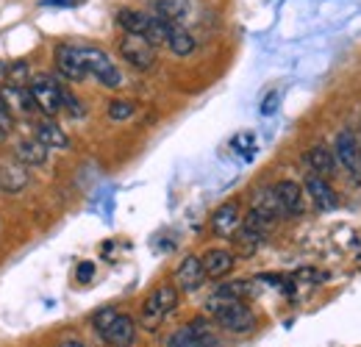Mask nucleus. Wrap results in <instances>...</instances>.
Wrapping results in <instances>:
<instances>
[{
    "mask_svg": "<svg viewBox=\"0 0 361 347\" xmlns=\"http://www.w3.org/2000/svg\"><path fill=\"white\" fill-rule=\"evenodd\" d=\"M206 308L212 311L214 322H217L220 328L231 331V334H247V331L256 328V314H253V308L245 303V300H239V298H228L223 292H214L212 300L206 303Z\"/></svg>",
    "mask_w": 361,
    "mask_h": 347,
    "instance_id": "nucleus-1",
    "label": "nucleus"
},
{
    "mask_svg": "<svg viewBox=\"0 0 361 347\" xmlns=\"http://www.w3.org/2000/svg\"><path fill=\"white\" fill-rule=\"evenodd\" d=\"M178 305V286L176 284H161L150 292V298L142 303V311H139V322L145 331H156L161 328V322L176 311Z\"/></svg>",
    "mask_w": 361,
    "mask_h": 347,
    "instance_id": "nucleus-2",
    "label": "nucleus"
},
{
    "mask_svg": "<svg viewBox=\"0 0 361 347\" xmlns=\"http://www.w3.org/2000/svg\"><path fill=\"white\" fill-rule=\"evenodd\" d=\"M75 53H78V61H81V67L87 70V75L97 78L103 87L114 89L123 84L120 67L111 61V56H109L103 47H94V44H75Z\"/></svg>",
    "mask_w": 361,
    "mask_h": 347,
    "instance_id": "nucleus-3",
    "label": "nucleus"
},
{
    "mask_svg": "<svg viewBox=\"0 0 361 347\" xmlns=\"http://www.w3.org/2000/svg\"><path fill=\"white\" fill-rule=\"evenodd\" d=\"M28 89H31V97H34V103H37V111H42L50 120H56V117L61 114L64 89H61V84H59L53 75H47V73L31 75Z\"/></svg>",
    "mask_w": 361,
    "mask_h": 347,
    "instance_id": "nucleus-4",
    "label": "nucleus"
},
{
    "mask_svg": "<svg viewBox=\"0 0 361 347\" xmlns=\"http://www.w3.org/2000/svg\"><path fill=\"white\" fill-rule=\"evenodd\" d=\"M120 56L128 67H134L139 73H147L153 70L156 64V44L150 42L147 37H139V34H126L120 39Z\"/></svg>",
    "mask_w": 361,
    "mask_h": 347,
    "instance_id": "nucleus-5",
    "label": "nucleus"
},
{
    "mask_svg": "<svg viewBox=\"0 0 361 347\" xmlns=\"http://www.w3.org/2000/svg\"><path fill=\"white\" fill-rule=\"evenodd\" d=\"M336 164H342L348 175L353 178V183H361V153H359V139L353 130H342L336 136Z\"/></svg>",
    "mask_w": 361,
    "mask_h": 347,
    "instance_id": "nucleus-6",
    "label": "nucleus"
},
{
    "mask_svg": "<svg viewBox=\"0 0 361 347\" xmlns=\"http://www.w3.org/2000/svg\"><path fill=\"white\" fill-rule=\"evenodd\" d=\"M167 347H223L220 339L206 328V322H189L178 328L170 339H167Z\"/></svg>",
    "mask_w": 361,
    "mask_h": 347,
    "instance_id": "nucleus-7",
    "label": "nucleus"
},
{
    "mask_svg": "<svg viewBox=\"0 0 361 347\" xmlns=\"http://www.w3.org/2000/svg\"><path fill=\"white\" fill-rule=\"evenodd\" d=\"M206 281V269H203V261L197 256H186L180 259V264L176 267V275H173V284L178 286V292H195L200 289Z\"/></svg>",
    "mask_w": 361,
    "mask_h": 347,
    "instance_id": "nucleus-8",
    "label": "nucleus"
},
{
    "mask_svg": "<svg viewBox=\"0 0 361 347\" xmlns=\"http://www.w3.org/2000/svg\"><path fill=\"white\" fill-rule=\"evenodd\" d=\"M209 228H212V233H214V236L231 239V236L242 228V212H239V206H236V203H223V206L212 214Z\"/></svg>",
    "mask_w": 361,
    "mask_h": 347,
    "instance_id": "nucleus-9",
    "label": "nucleus"
},
{
    "mask_svg": "<svg viewBox=\"0 0 361 347\" xmlns=\"http://www.w3.org/2000/svg\"><path fill=\"white\" fill-rule=\"evenodd\" d=\"M31 183V173L20 159H6L0 162V189L3 192H23Z\"/></svg>",
    "mask_w": 361,
    "mask_h": 347,
    "instance_id": "nucleus-10",
    "label": "nucleus"
},
{
    "mask_svg": "<svg viewBox=\"0 0 361 347\" xmlns=\"http://www.w3.org/2000/svg\"><path fill=\"white\" fill-rule=\"evenodd\" d=\"M56 70H59L61 78H67V81H73V84L90 78L87 70H84L81 61H78L75 44H59V50H56Z\"/></svg>",
    "mask_w": 361,
    "mask_h": 347,
    "instance_id": "nucleus-11",
    "label": "nucleus"
},
{
    "mask_svg": "<svg viewBox=\"0 0 361 347\" xmlns=\"http://www.w3.org/2000/svg\"><path fill=\"white\" fill-rule=\"evenodd\" d=\"M306 195H309V200L314 203L319 212H334V209L339 206V197H336L334 186H331L322 175L306 178Z\"/></svg>",
    "mask_w": 361,
    "mask_h": 347,
    "instance_id": "nucleus-12",
    "label": "nucleus"
},
{
    "mask_svg": "<svg viewBox=\"0 0 361 347\" xmlns=\"http://www.w3.org/2000/svg\"><path fill=\"white\" fill-rule=\"evenodd\" d=\"M100 336L109 347H131L136 342V322L128 314H120Z\"/></svg>",
    "mask_w": 361,
    "mask_h": 347,
    "instance_id": "nucleus-13",
    "label": "nucleus"
},
{
    "mask_svg": "<svg viewBox=\"0 0 361 347\" xmlns=\"http://www.w3.org/2000/svg\"><path fill=\"white\" fill-rule=\"evenodd\" d=\"M272 189H275V195H278L281 209H283L286 217H300V214H303L306 200H303L300 183H295V181H281V183H275Z\"/></svg>",
    "mask_w": 361,
    "mask_h": 347,
    "instance_id": "nucleus-14",
    "label": "nucleus"
},
{
    "mask_svg": "<svg viewBox=\"0 0 361 347\" xmlns=\"http://www.w3.org/2000/svg\"><path fill=\"white\" fill-rule=\"evenodd\" d=\"M200 261H203L206 278H212V281H220V278L231 275V269H233V264H236V256H233L231 250L214 248V250H209L206 256H200Z\"/></svg>",
    "mask_w": 361,
    "mask_h": 347,
    "instance_id": "nucleus-15",
    "label": "nucleus"
},
{
    "mask_svg": "<svg viewBox=\"0 0 361 347\" xmlns=\"http://www.w3.org/2000/svg\"><path fill=\"white\" fill-rule=\"evenodd\" d=\"M14 159H20L25 167H42L47 164V147L34 136H28V139H20L17 142V147H14Z\"/></svg>",
    "mask_w": 361,
    "mask_h": 347,
    "instance_id": "nucleus-16",
    "label": "nucleus"
},
{
    "mask_svg": "<svg viewBox=\"0 0 361 347\" xmlns=\"http://www.w3.org/2000/svg\"><path fill=\"white\" fill-rule=\"evenodd\" d=\"M0 92H3V97H6V103H8V109H11L14 114L28 117V114L37 111V103H34L31 89L28 87H11V84H3Z\"/></svg>",
    "mask_w": 361,
    "mask_h": 347,
    "instance_id": "nucleus-17",
    "label": "nucleus"
},
{
    "mask_svg": "<svg viewBox=\"0 0 361 347\" xmlns=\"http://www.w3.org/2000/svg\"><path fill=\"white\" fill-rule=\"evenodd\" d=\"M114 20H117V25L126 34L147 37L150 34V23H153V14H145V11H136V8H120Z\"/></svg>",
    "mask_w": 361,
    "mask_h": 347,
    "instance_id": "nucleus-18",
    "label": "nucleus"
},
{
    "mask_svg": "<svg viewBox=\"0 0 361 347\" xmlns=\"http://www.w3.org/2000/svg\"><path fill=\"white\" fill-rule=\"evenodd\" d=\"M42 145H45L47 150H67L70 147V136L64 133L61 126H56V120H42V123H37V133H34Z\"/></svg>",
    "mask_w": 361,
    "mask_h": 347,
    "instance_id": "nucleus-19",
    "label": "nucleus"
},
{
    "mask_svg": "<svg viewBox=\"0 0 361 347\" xmlns=\"http://www.w3.org/2000/svg\"><path fill=\"white\" fill-rule=\"evenodd\" d=\"M164 47L183 59V56H192L195 53V39H192V34H186V28H180L178 23H167Z\"/></svg>",
    "mask_w": 361,
    "mask_h": 347,
    "instance_id": "nucleus-20",
    "label": "nucleus"
},
{
    "mask_svg": "<svg viewBox=\"0 0 361 347\" xmlns=\"http://www.w3.org/2000/svg\"><path fill=\"white\" fill-rule=\"evenodd\" d=\"M303 162L312 167V173L314 175H331L334 170H336V153L328 150L325 145H314L312 150H306Z\"/></svg>",
    "mask_w": 361,
    "mask_h": 347,
    "instance_id": "nucleus-21",
    "label": "nucleus"
},
{
    "mask_svg": "<svg viewBox=\"0 0 361 347\" xmlns=\"http://www.w3.org/2000/svg\"><path fill=\"white\" fill-rule=\"evenodd\" d=\"M153 14L167 23H180L189 14V0H153Z\"/></svg>",
    "mask_w": 361,
    "mask_h": 347,
    "instance_id": "nucleus-22",
    "label": "nucleus"
},
{
    "mask_svg": "<svg viewBox=\"0 0 361 347\" xmlns=\"http://www.w3.org/2000/svg\"><path fill=\"white\" fill-rule=\"evenodd\" d=\"M253 209H259V212H264L267 217H272L275 222L281 217H286L283 214V209H281V200H278V195H275V189L267 186V189H262L259 195H256V203H253Z\"/></svg>",
    "mask_w": 361,
    "mask_h": 347,
    "instance_id": "nucleus-23",
    "label": "nucleus"
},
{
    "mask_svg": "<svg viewBox=\"0 0 361 347\" xmlns=\"http://www.w3.org/2000/svg\"><path fill=\"white\" fill-rule=\"evenodd\" d=\"M3 84H11V87H28V84H31L28 64H25V61H14V64H8V70H6V81H3Z\"/></svg>",
    "mask_w": 361,
    "mask_h": 347,
    "instance_id": "nucleus-24",
    "label": "nucleus"
},
{
    "mask_svg": "<svg viewBox=\"0 0 361 347\" xmlns=\"http://www.w3.org/2000/svg\"><path fill=\"white\" fill-rule=\"evenodd\" d=\"M136 111L134 103H128V100H111L109 103V120H114V123H123V120H131Z\"/></svg>",
    "mask_w": 361,
    "mask_h": 347,
    "instance_id": "nucleus-25",
    "label": "nucleus"
},
{
    "mask_svg": "<svg viewBox=\"0 0 361 347\" xmlns=\"http://www.w3.org/2000/svg\"><path fill=\"white\" fill-rule=\"evenodd\" d=\"M120 317V311L117 308H111V305H106V308H97L94 314H92V325H94V331L97 334H103L114 319Z\"/></svg>",
    "mask_w": 361,
    "mask_h": 347,
    "instance_id": "nucleus-26",
    "label": "nucleus"
},
{
    "mask_svg": "<svg viewBox=\"0 0 361 347\" xmlns=\"http://www.w3.org/2000/svg\"><path fill=\"white\" fill-rule=\"evenodd\" d=\"M61 111H67L70 117H75V120H81L84 117V106H81V100L75 97V95H70L67 89H64V100H61Z\"/></svg>",
    "mask_w": 361,
    "mask_h": 347,
    "instance_id": "nucleus-27",
    "label": "nucleus"
},
{
    "mask_svg": "<svg viewBox=\"0 0 361 347\" xmlns=\"http://www.w3.org/2000/svg\"><path fill=\"white\" fill-rule=\"evenodd\" d=\"M231 145H233L245 159H250V156H253V150H256V139H253V133H239Z\"/></svg>",
    "mask_w": 361,
    "mask_h": 347,
    "instance_id": "nucleus-28",
    "label": "nucleus"
},
{
    "mask_svg": "<svg viewBox=\"0 0 361 347\" xmlns=\"http://www.w3.org/2000/svg\"><path fill=\"white\" fill-rule=\"evenodd\" d=\"M14 130V111L8 109L3 92H0V133H11Z\"/></svg>",
    "mask_w": 361,
    "mask_h": 347,
    "instance_id": "nucleus-29",
    "label": "nucleus"
},
{
    "mask_svg": "<svg viewBox=\"0 0 361 347\" xmlns=\"http://www.w3.org/2000/svg\"><path fill=\"white\" fill-rule=\"evenodd\" d=\"M92 275H94V264H92V261H84V264H78V269H75V278H78V284H90Z\"/></svg>",
    "mask_w": 361,
    "mask_h": 347,
    "instance_id": "nucleus-30",
    "label": "nucleus"
},
{
    "mask_svg": "<svg viewBox=\"0 0 361 347\" xmlns=\"http://www.w3.org/2000/svg\"><path fill=\"white\" fill-rule=\"evenodd\" d=\"M278 109V92H270L264 100H262V114H272Z\"/></svg>",
    "mask_w": 361,
    "mask_h": 347,
    "instance_id": "nucleus-31",
    "label": "nucleus"
},
{
    "mask_svg": "<svg viewBox=\"0 0 361 347\" xmlns=\"http://www.w3.org/2000/svg\"><path fill=\"white\" fill-rule=\"evenodd\" d=\"M56 347H87V345H84L81 339H75V336H67V339H61Z\"/></svg>",
    "mask_w": 361,
    "mask_h": 347,
    "instance_id": "nucleus-32",
    "label": "nucleus"
},
{
    "mask_svg": "<svg viewBox=\"0 0 361 347\" xmlns=\"http://www.w3.org/2000/svg\"><path fill=\"white\" fill-rule=\"evenodd\" d=\"M45 3H56L59 6V3H73V0H45Z\"/></svg>",
    "mask_w": 361,
    "mask_h": 347,
    "instance_id": "nucleus-33",
    "label": "nucleus"
},
{
    "mask_svg": "<svg viewBox=\"0 0 361 347\" xmlns=\"http://www.w3.org/2000/svg\"><path fill=\"white\" fill-rule=\"evenodd\" d=\"M359 153H361V139H359Z\"/></svg>",
    "mask_w": 361,
    "mask_h": 347,
    "instance_id": "nucleus-34",
    "label": "nucleus"
}]
</instances>
